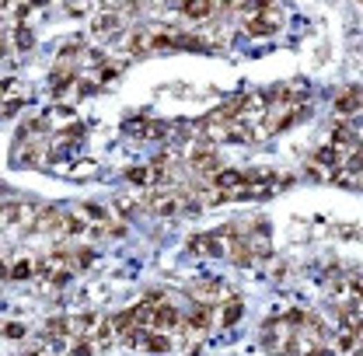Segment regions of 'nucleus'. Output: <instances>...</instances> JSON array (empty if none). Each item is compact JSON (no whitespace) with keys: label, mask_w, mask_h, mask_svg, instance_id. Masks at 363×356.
I'll use <instances>...</instances> for the list:
<instances>
[{"label":"nucleus","mask_w":363,"mask_h":356,"mask_svg":"<svg viewBox=\"0 0 363 356\" xmlns=\"http://www.w3.org/2000/svg\"><path fill=\"white\" fill-rule=\"evenodd\" d=\"M11 15H18V18H28V15H32V4H15V8H11Z\"/></svg>","instance_id":"nucleus-29"},{"label":"nucleus","mask_w":363,"mask_h":356,"mask_svg":"<svg viewBox=\"0 0 363 356\" xmlns=\"http://www.w3.org/2000/svg\"><path fill=\"white\" fill-rule=\"evenodd\" d=\"M140 203H143L140 193H136V196H119V199H116V210H119L123 217H133V213L140 210Z\"/></svg>","instance_id":"nucleus-18"},{"label":"nucleus","mask_w":363,"mask_h":356,"mask_svg":"<svg viewBox=\"0 0 363 356\" xmlns=\"http://www.w3.org/2000/svg\"><path fill=\"white\" fill-rule=\"evenodd\" d=\"M18 112H21V98H11V102L4 105V116L11 119V116H18Z\"/></svg>","instance_id":"nucleus-27"},{"label":"nucleus","mask_w":363,"mask_h":356,"mask_svg":"<svg viewBox=\"0 0 363 356\" xmlns=\"http://www.w3.org/2000/svg\"><path fill=\"white\" fill-rule=\"evenodd\" d=\"M308 178H315V182H332V178H335V171H328L325 164H318V161H308Z\"/></svg>","instance_id":"nucleus-19"},{"label":"nucleus","mask_w":363,"mask_h":356,"mask_svg":"<svg viewBox=\"0 0 363 356\" xmlns=\"http://www.w3.org/2000/svg\"><path fill=\"white\" fill-rule=\"evenodd\" d=\"M119 73H123L119 63H105V66H98V80H116Z\"/></svg>","instance_id":"nucleus-25"},{"label":"nucleus","mask_w":363,"mask_h":356,"mask_svg":"<svg viewBox=\"0 0 363 356\" xmlns=\"http://www.w3.org/2000/svg\"><path fill=\"white\" fill-rule=\"evenodd\" d=\"M241 314H245V304H241L238 297H227V301L217 308V325H234Z\"/></svg>","instance_id":"nucleus-13"},{"label":"nucleus","mask_w":363,"mask_h":356,"mask_svg":"<svg viewBox=\"0 0 363 356\" xmlns=\"http://www.w3.org/2000/svg\"><path fill=\"white\" fill-rule=\"evenodd\" d=\"M35 231H42V234H67V213H60V210H42Z\"/></svg>","instance_id":"nucleus-11"},{"label":"nucleus","mask_w":363,"mask_h":356,"mask_svg":"<svg viewBox=\"0 0 363 356\" xmlns=\"http://www.w3.org/2000/svg\"><path fill=\"white\" fill-rule=\"evenodd\" d=\"M4 332H8V339H25V325H18V321H11Z\"/></svg>","instance_id":"nucleus-26"},{"label":"nucleus","mask_w":363,"mask_h":356,"mask_svg":"<svg viewBox=\"0 0 363 356\" xmlns=\"http://www.w3.org/2000/svg\"><path fill=\"white\" fill-rule=\"evenodd\" d=\"M126 178H130L133 186H147L150 178H154V168H130V175H126Z\"/></svg>","instance_id":"nucleus-22"},{"label":"nucleus","mask_w":363,"mask_h":356,"mask_svg":"<svg viewBox=\"0 0 363 356\" xmlns=\"http://www.w3.org/2000/svg\"><path fill=\"white\" fill-rule=\"evenodd\" d=\"M213 186H217L220 193H231V196H234L238 189L248 186V175H245V171H234V168H224V171L213 178Z\"/></svg>","instance_id":"nucleus-9"},{"label":"nucleus","mask_w":363,"mask_h":356,"mask_svg":"<svg viewBox=\"0 0 363 356\" xmlns=\"http://www.w3.org/2000/svg\"><path fill=\"white\" fill-rule=\"evenodd\" d=\"M311 116V109L308 105H290V102H276V105H269L265 109V119H262V136H272V133H280V130H287V126H294V123H301V119H308Z\"/></svg>","instance_id":"nucleus-1"},{"label":"nucleus","mask_w":363,"mask_h":356,"mask_svg":"<svg viewBox=\"0 0 363 356\" xmlns=\"http://www.w3.org/2000/svg\"><path fill=\"white\" fill-rule=\"evenodd\" d=\"M171 126L168 123H147V140H168Z\"/></svg>","instance_id":"nucleus-23"},{"label":"nucleus","mask_w":363,"mask_h":356,"mask_svg":"<svg viewBox=\"0 0 363 356\" xmlns=\"http://www.w3.org/2000/svg\"><path fill=\"white\" fill-rule=\"evenodd\" d=\"M123 28V18H119V11H112V8H105L95 21H91V32H95L98 39H109V35H116Z\"/></svg>","instance_id":"nucleus-8"},{"label":"nucleus","mask_w":363,"mask_h":356,"mask_svg":"<svg viewBox=\"0 0 363 356\" xmlns=\"http://www.w3.org/2000/svg\"><path fill=\"white\" fill-rule=\"evenodd\" d=\"M189 168L200 175V178H217L224 168H220V157H217V143L210 140H196L189 147Z\"/></svg>","instance_id":"nucleus-2"},{"label":"nucleus","mask_w":363,"mask_h":356,"mask_svg":"<svg viewBox=\"0 0 363 356\" xmlns=\"http://www.w3.org/2000/svg\"><path fill=\"white\" fill-rule=\"evenodd\" d=\"M339 116H356V112H363V91L360 87H349V91H342L339 98H335V105H332Z\"/></svg>","instance_id":"nucleus-10"},{"label":"nucleus","mask_w":363,"mask_h":356,"mask_svg":"<svg viewBox=\"0 0 363 356\" xmlns=\"http://www.w3.org/2000/svg\"><path fill=\"white\" fill-rule=\"evenodd\" d=\"M168 346H171V339H168V335L150 332V339H147V349H150V353H168Z\"/></svg>","instance_id":"nucleus-24"},{"label":"nucleus","mask_w":363,"mask_h":356,"mask_svg":"<svg viewBox=\"0 0 363 356\" xmlns=\"http://www.w3.org/2000/svg\"><path fill=\"white\" fill-rule=\"evenodd\" d=\"M73 77H77V73H73V63H60V66L53 70V77H49V84H53V91H56V95H63V91H67V87L73 84Z\"/></svg>","instance_id":"nucleus-14"},{"label":"nucleus","mask_w":363,"mask_h":356,"mask_svg":"<svg viewBox=\"0 0 363 356\" xmlns=\"http://www.w3.org/2000/svg\"><path fill=\"white\" fill-rule=\"evenodd\" d=\"M35 276H39V262L18 258V262L11 265V276H8V280H35Z\"/></svg>","instance_id":"nucleus-15"},{"label":"nucleus","mask_w":363,"mask_h":356,"mask_svg":"<svg viewBox=\"0 0 363 356\" xmlns=\"http://www.w3.org/2000/svg\"><path fill=\"white\" fill-rule=\"evenodd\" d=\"M189 294L196 297V304H220V297H224V283H220L217 276H206V280H196Z\"/></svg>","instance_id":"nucleus-6"},{"label":"nucleus","mask_w":363,"mask_h":356,"mask_svg":"<svg viewBox=\"0 0 363 356\" xmlns=\"http://www.w3.org/2000/svg\"><path fill=\"white\" fill-rule=\"evenodd\" d=\"M18 157H21L28 168H46L49 157H53V140H21Z\"/></svg>","instance_id":"nucleus-5"},{"label":"nucleus","mask_w":363,"mask_h":356,"mask_svg":"<svg viewBox=\"0 0 363 356\" xmlns=\"http://www.w3.org/2000/svg\"><path fill=\"white\" fill-rule=\"evenodd\" d=\"M231 123L227 119H220L217 112L210 116V119H203V126H200V133H203V140H210V143H220V140H231Z\"/></svg>","instance_id":"nucleus-7"},{"label":"nucleus","mask_w":363,"mask_h":356,"mask_svg":"<svg viewBox=\"0 0 363 356\" xmlns=\"http://www.w3.org/2000/svg\"><path fill=\"white\" fill-rule=\"evenodd\" d=\"M280 8L276 4H269L262 15H255V18H245V32L251 35V39H265V35H272V32H276L280 28Z\"/></svg>","instance_id":"nucleus-3"},{"label":"nucleus","mask_w":363,"mask_h":356,"mask_svg":"<svg viewBox=\"0 0 363 356\" xmlns=\"http://www.w3.org/2000/svg\"><path fill=\"white\" fill-rule=\"evenodd\" d=\"M182 11H186V18H193V21H203V18L224 11V8H217V4H182Z\"/></svg>","instance_id":"nucleus-16"},{"label":"nucleus","mask_w":363,"mask_h":356,"mask_svg":"<svg viewBox=\"0 0 363 356\" xmlns=\"http://www.w3.org/2000/svg\"><path fill=\"white\" fill-rule=\"evenodd\" d=\"M67 11H70V15H84V11H87V4H70Z\"/></svg>","instance_id":"nucleus-30"},{"label":"nucleus","mask_w":363,"mask_h":356,"mask_svg":"<svg viewBox=\"0 0 363 356\" xmlns=\"http://www.w3.org/2000/svg\"><path fill=\"white\" fill-rule=\"evenodd\" d=\"M70 258H73V269H84V265L95 262V251H91V248H73Z\"/></svg>","instance_id":"nucleus-21"},{"label":"nucleus","mask_w":363,"mask_h":356,"mask_svg":"<svg viewBox=\"0 0 363 356\" xmlns=\"http://www.w3.org/2000/svg\"><path fill=\"white\" fill-rule=\"evenodd\" d=\"M39 206H32V203H8L4 210H0V217H4V224H11V227H25V231H35V224H39Z\"/></svg>","instance_id":"nucleus-4"},{"label":"nucleus","mask_w":363,"mask_h":356,"mask_svg":"<svg viewBox=\"0 0 363 356\" xmlns=\"http://www.w3.org/2000/svg\"><path fill=\"white\" fill-rule=\"evenodd\" d=\"M15 42H18L21 53H28V49L35 46V35L28 32V25H15Z\"/></svg>","instance_id":"nucleus-20"},{"label":"nucleus","mask_w":363,"mask_h":356,"mask_svg":"<svg viewBox=\"0 0 363 356\" xmlns=\"http://www.w3.org/2000/svg\"><path fill=\"white\" fill-rule=\"evenodd\" d=\"M46 335H53V339L73 335V321H70V318H49V321H46Z\"/></svg>","instance_id":"nucleus-17"},{"label":"nucleus","mask_w":363,"mask_h":356,"mask_svg":"<svg viewBox=\"0 0 363 356\" xmlns=\"http://www.w3.org/2000/svg\"><path fill=\"white\" fill-rule=\"evenodd\" d=\"M70 356H91V342H73Z\"/></svg>","instance_id":"nucleus-28"},{"label":"nucleus","mask_w":363,"mask_h":356,"mask_svg":"<svg viewBox=\"0 0 363 356\" xmlns=\"http://www.w3.org/2000/svg\"><path fill=\"white\" fill-rule=\"evenodd\" d=\"M178 321H182L178 308H175V304H164V308H157V311H154V318H150V328H157V332H168V328H175Z\"/></svg>","instance_id":"nucleus-12"}]
</instances>
